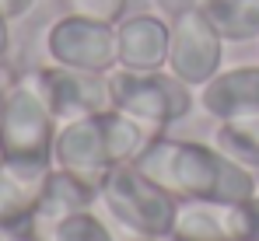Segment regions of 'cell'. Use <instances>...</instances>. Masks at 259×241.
Returning <instances> with one entry per match:
<instances>
[{
	"label": "cell",
	"instance_id": "19",
	"mask_svg": "<svg viewBox=\"0 0 259 241\" xmlns=\"http://www.w3.org/2000/svg\"><path fill=\"white\" fill-rule=\"evenodd\" d=\"M242 206H245V220H249V241H259V189Z\"/></svg>",
	"mask_w": 259,
	"mask_h": 241
},
{
	"label": "cell",
	"instance_id": "23",
	"mask_svg": "<svg viewBox=\"0 0 259 241\" xmlns=\"http://www.w3.org/2000/svg\"><path fill=\"white\" fill-rule=\"evenodd\" d=\"M11 84H14V77L0 70V112H4V98H7V87H11Z\"/></svg>",
	"mask_w": 259,
	"mask_h": 241
},
{
	"label": "cell",
	"instance_id": "10",
	"mask_svg": "<svg viewBox=\"0 0 259 241\" xmlns=\"http://www.w3.org/2000/svg\"><path fill=\"white\" fill-rule=\"evenodd\" d=\"M200 109L210 119H238L259 112V63L221 67L214 77L200 87Z\"/></svg>",
	"mask_w": 259,
	"mask_h": 241
},
{
	"label": "cell",
	"instance_id": "13",
	"mask_svg": "<svg viewBox=\"0 0 259 241\" xmlns=\"http://www.w3.org/2000/svg\"><path fill=\"white\" fill-rule=\"evenodd\" d=\"M42 182L25 178L7 161H0V227L11 234H39L35 203Z\"/></svg>",
	"mask_w": 259,
	"mask_h": 241
},
{
	"label": "cell",
	"instance_id": "12",
	"mask_svg": "<svg viewBox=\"0 0 259 241\" xmlns=\"http://www.w3.org/2000/svg\"><path fill=\"white\" fill-rule=\"evenodd\" d=\"M98 206V185L88 182L74 171H63V168H53L42 178V189H39V203H35V220H39V231L74 217V213H88Z\"/></svg>",
	"mask_w": 259,
	"mask_h": 241
},
{
	"label": "cell",
	"instance_id": "6",
	"mask_svg": "<svg viewBox=\"0 0 259 241\" xmlns=\"http://www.w3.org/2000/svg\"><path fill=\"white\" fill-rule=\"evenodd\" d=\"M172 39H168V70L193 91H200L207 80L224 67V45L214 21L203 14V7H193L168 21Z\"/></svg>",
	"mask_w": 259,
	"mask_h": 241
},
{
	"label": "cell",
	"instance_id": "2",
	"mask_svg": "<svg viewBox=\"0 0 259 241\" xmlns=\"http://www.w3.org/2000/svg\"><path fill=\"white\" fill-rule=\"evenodd\" d=\"M60 122L49 112L32 74L14 77L0 112V161L21 171L32 182H42L53 171V143Z\"/></svg>",
	"mask_w": 259,
	"mask_h": 241
},
{
	"label": "cell",
	"instance_id": "7",
	"mask_svg": "<svg viewBox=\"0 0 259 241\" xmlns=\"http://www.w3.org/2000/svg\"><path fill=\"white\" fill-rule=\"evenodd\" d=\"M32 77L42 91L49 112L56 116V122L84 119V116H98V112L112 109L109 74H91V70L46 63L39 70H32Z\"/></svg>",
	"mask_w": 259,
	"mask_h": 241
},
{
	"label": "cell",
	"instance_id": "21",
	"mask_svg": "<svg viewBox=\"0 0 259 241\" xmlns=\"http://www.w3.org/2000/svg\"><path fill=\"white\" fill-rule=\"evenodd\" d=\"M7 49H11V18H4V11H0V63H4Z\"/></svg>",
	"mask_w": 259,
	"mask_h": 241
},
{
	"label": "cell",
	"instance_id": "4",
	"mask_svg": "<svg viewBox=\"0 0 259 241\" xmlns=\"http://www.w3.org/2000/svg\"><path fill=\"white\" fill-rule=\"evenodd\" d=\"M109 94H112V109L147 122L158 133H165L179 119H186L193 109V87L182 84L172 70L116 67L109 74Z\"/></svg>",
	"mask_w": 259,
	"mask_h": 241
},
{
	"label": "cell",
	"instance_id": "24",
	"mask_svg": "<svg viewBox=\"0 0 259 241\" xmlns=\"http://www.w3.org/2000/svg\"><path fill=\"white\" fill-rule=\"evenodd\" d=\"M130 241H158V238H137V234H130Z\"/></svg>",
	"mask_w": 259,
	"mask_h": 241
},
{
	"label": "cell",
	"instance_id": "3",
	"mask_svg": "<svg viewBox=\"0 0 259 241\" xmlns=\"http://www.w3.org/2000/svg\"><path fill=\"white\" fill-rule=\"evenodd\" d=\"M98 203L123 231L137 238H172L179 200L151 175H144L137 164H116L98 185Z\"/></svg>",
	"mask_w": 259,
	"mask_h": 241
},
{
	"label": "cell",
	"instance_id": "16",
	"mask_svg": "<svg viewBox=\"0 0 259 241\" xmlns=\"http://www.w3.org/2000/svg\"><path fill=\"white\" fill-rule=\"evenodd\" d=\"M46 241H116V238H112L109 224L95 210H88V213H74V217L46 227Z\"/></svg>",
	"mask_w": 259,
	"mask_h": 241
},
{
	"label": "cell",
	"instance_id": "14",
	"mask_svg": "<svg viewBox=\"0 0 259 241\" xmlns=\"http://www.w3.org/2000/svg\"><path fill=\"white\" fill-rule=\"evenodd\" d=\"M200 7L228 45L259 39V0H203Z\"/></svg>",
	"mask_w": 259,
	"mask_h": 241
},
{
	"label": "cell",
	"instance_id": "1",
	"mask_svg": "<svg viewBox=\"0 0 259 241\" xmlns=\"http://www.w3.org/2000/svg\"><path fill=\"white\" fill-rule=\"evenodd\" d=\"M133 164L165 185L179 203H245L259 189L256 171L238 164L217 143L179 140L168 133H158Z\"/></svg>",
	"mask_w": 259,
	"mask_h": 241
},
{
	"label": "cell",
	"instance_id": "20",
	"mask_svg": "<svg viewBox=\"0 0 259 241\" xmlns=\"http://www.w3.org/2000/svg\"><path fill=\"white\" fill-rule=\"evenodd\" d=\"M35 4H39V0H0V11H4V18L18 21V18H25Z\"/></svg>",
	"mask_w": 259,
	"mask_h": 241
},
{
	"label": "cell",
	"instance_id": "22",
	"mask_svg": "<svg viewBox=\"0 0 259 241\" xmlns=\"http://www.w3.org/2000/svg\"><path fill=\"white\" fill-rule=\"evenodd\" d=\"M0 241H39V234H11L0 227Z\"/></svg>",
	"mask_w": 259,
	"mask_h": 241
},
{
	"label": "cell",
	"instance_id": "11",
	"mask_svg": "<svg viewBox=\"0 0 259 241\" xmlns=\"http://www.w3.org/2000/svg\"><path fill=\"white\" fill-rule=\"evenodd\" d=\"M168 241H249V220L242 203H179Z\"/></svg>",
	"mask_w": 259,
	"mask_h": 241
},
{
	"label": "cell",
	"instance_id": "8",
	"mask_svg": "<svg viewBox=\"0 0 259 241\" xmlns=\"http://www.w3.org/2000/svg\"><path fill=\"white\" fill-rule=\"evenodd\" d=\"M53 168L74 171V175H81L88 182L102 185V178L116 168L102 112L98 116H84V119L60 122L56 143H53Z\"/></svg>",
	"mask_w": 259,
	"mask_h": 241
},
{
	"label": "cell",
	"instance_id": "15",
	"mask_svg": "<svg viewBox=\"0 0 259 241\" xmlns=\"http://www.w3.org/2000/svg\"><path fill=\"white\" fill-rule=\"evenodd\" d=\"M214 143L224 154H231L238 164L259 171V112L256 116H238V119L217 122Z\"/></svg>",
	"mask_w": 259,
	"mask_h": 241
},
{
	"label": "cell",
	"instance_id": "5",
	"mask_svg": "<svg viewBox=\"0 0 259 241\" xmlns=\"http://www.w3.org/2000/svg\"><path fill=\"white\" fill-rule=\"evenodd\" d=\"M46 56H49V63H60V67L112 74L119 67L116 25H105V21L70 11L46 28Z\"/></svg>",
	"mask_w": 259,
	"mask_h": 241
},
{
	"label": "cell",
	"instance_id": "9",
	"mask_svg": "<svg viewBox=\"0 0 259 241\" xmlns=\"http://www.w3.org/2000/svg\"><path fill=\"white\" fill-rule=\"evenodd\" d=\"M172 25L165 14H126L116 25V56L126 70H168Z\"/></svg>",
	"mask_w": 259,
	"mask_h": 241
},
{
	"label": "cell",
	"instance_id": "17",
	"mask_svg": "<svg viewBox=\"0 0 259 241\" xmlns=\"http://www.w3.org/2000/svg\"><path fill=\"white\" fill-rule=\"evenodd\" d=\"M70 11L105 21V25H119L126 18V0H70Z\"/></svg>",
	"mask_w": 259,
	"mask_h": 241
},
{
	"label": "cell",
	"instance_id": "18",
	"mask_svg": "<svg viewBox=\"0 0 259 241\" xmlns=\"http://www.w3.org/2000/svg\"><path fill=\"white\" fill-rule=\"evenodd\" d=\"M203 0H154V7H158V14H165L168 21L179 18V14H186V11H193V7H200Z\"/></svg>",
	"mask_w": 259,
	"mask_h": 241
}]
</instances>
